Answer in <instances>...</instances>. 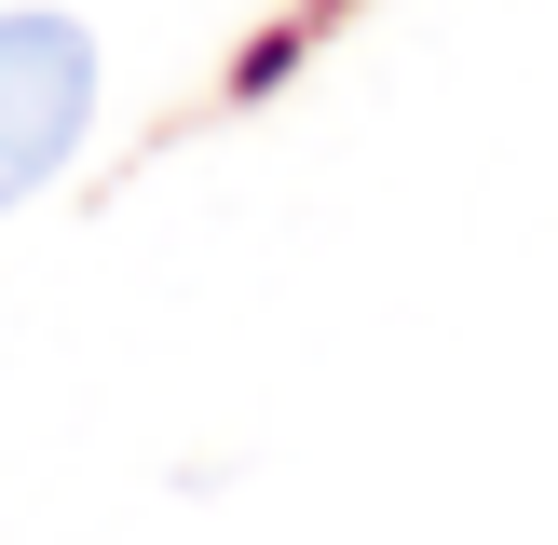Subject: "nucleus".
Instances as JSON below:
<instances>
[{
  "mask_svg": "<svg viewBox=\"0 0 558 545\" xmlns=\"http://www.w3.org/2000/svg\"><path fill=\"white\" fill-rule=\"evenodd\" d=\"M96 123V41L69 14H0V218L54 178Z\"/></svg>",
  "mask_w": 558,
  "mask_h": 545,
  "instance_id": "f257e3e1",
  "label": "nucleus"
}]
</instances>
